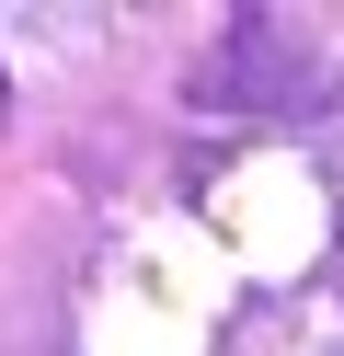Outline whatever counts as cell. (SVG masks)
<instances>
[{
  "instance_id": "cell-1",
  "label": "cell",
  "mask_w": 344,
  "mask_h": 356,
  "mask_svg": "<svg viewBox=\"0 0 344 356\" xmlns=\"http://www.w3.org/2000/svg\"><path fill=\"white\" fill-rule=\"evenodd\" d=\"M0 127H12V70H0Z\"/></svg>"
}]
</instances>
